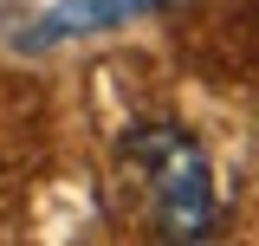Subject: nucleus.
<instances>
[{
	"label": "nucleus",
	"instance_id": "f03ea898",
	"mask_svg": "<svg viewBox=\"0 0 259 246\" xmlns=\"http://www.w3.org/2000/svg\"><path fill=\"white\" fill-rule=\"evenodd\" d=\"M162 0H59V7H46L26 32H20V46L26 52H46V46H71V39H91V32H110V26H130V20H143V13H156Z\"/></svg>",
	"mask_w": 259,
	"mask_h": 246
},
{
	"label": "nucleus",
	"instance_id": "f257e3e1",
	"mask_svg": "<svg viewBox=\"0 0 259 246\" xmlns=\"http://www.w3.org/2000/svg\"><path fill=\"white\" fill-rule=\"evenodd\" d=\"M117 169L143 194V214L162 240H207L221 227V182L201 136L168 117L130 123L117 136Z\"/></svg>",
	"mask_w": 259,
	"mask_h": 246
}]
</instances>
